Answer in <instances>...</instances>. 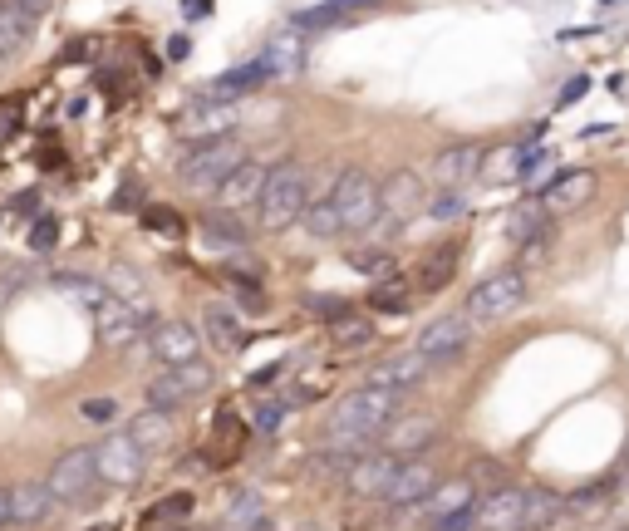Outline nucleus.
Segmentation results:
<instances>
[{
    "instance_id": "obj_1",
    "label": "nucleus",
    "mask_w": 629,
    "mask_h": 531,
    "mask_svg": "<svg viewBox=\"0 0 629 531\" xmlns=\"http://www.w3.org/2000/svg\"><path fill=\"white\" fill-rule=\"evenodd\" d=\"M399 394H389V389H374V384H359V389H349L340 404L330 409L325 418V448L335 453L340 448L344 458H359L394 418H399Z\"/></svg>"
},
{
    "instance_id": "obj_2",
    "label": "nucleus",
    "mask_w": 629,
    "mask_h": 531,
    "mask_svg": "<svg viewBox=\"0 0 629 531\" xmlns=\"http://www.w3.org/2000/svg\"><path fill=\"white\" fill-rule=\"evenodd\" d=\"M305 202H310V173H305V163H276L271 173H266V187H261V202H256V222H261V232H286L300 222V212H305Z\"/></svg>"
},
{
    "instance_id": "obj_3",
    "label": "nucleus",
    "mask_w": 629,
    "mask_h": 531,
    "mask_svg": "<svg viewBox=\"0 0 629 531\" xmlns=\"http://www.w3.org/2000/svg\"><path fill=\"white\" fill-rule=\"evenodd\" d=\"M526 295H531L526 271H521V266H502V271L482 276V281L467 291L462 315H467V325H472V330H477V325H497V320H507L512 310L526 305Z\"/></svg>"
},
{
    "instance_id": "obj_4",
    "label": "nucleus",
    "mask_w": 629,
    "mask_h": 531,
    "mask_svg": "<svg viewBox=\"0 0 629 531\" xmlns=\"http://www.w3.org/2000/svg\"><path fill=\"white\" fill-rule=\"evenodd\" d=\"M246 143L236 138H212V143H192L187 153H177V182L192 192H217L241 163H246Z\"/></svg>"
},
{
    "instance_id": "obj_5",
    "label": "nucleus",
    "mask_w": 629,
    "mask_h": 531,
    "mask_svg": "<svg viewBox=\"0 0 629 531\" xmlns=\"http://www.w3.org/2000/svg\"><path fill=\"white\" fill-rule=\"evenodd\" d=\"M335 202H340V236H364L379 222V182L369 168H344L335 182Z\"/></svg>"
},
{
    "instance_id": "obj_6",
    "label": "nucleus",
    "mask_w": 629,
    "mask_h": 531,
    "mask_svg": "<svg viewBox=\"0 0 629 531\" xmlns=\"http://www.w3.org/2000/svg\"><path fill=\"white\" fill-rule=\"evenodd\" d=\"M55 507H79L89 502V492L99 487V468H94V448H69L64 458H55V468L45 477Z\"/></svg>"
},
{
    "instance_id": "obj_7",
    "label": "nucleus",
    "mask_w": 629,
    "mask_h": 531,
    "mask_svg": "<svg viewBox=\"0 0 629 531\" xmlns=\"http://www.w3.org/2000/svg\"><path fill=\"white\" fill-rule=\"evenodd\" d=\"M423 212V177L413 168H394V173L379 182V232H399L408 217Z\"/></svg>"
},
{
    "instance_id": "obj_8",
    "label": "nucleus",
    "mask_w": 629,
    "mask_h": 531,
    "mask_svg": "<svg viewBox=\"0 0 629 531\" xmlns=\"http://www.w3.org/2000/svg\"><path fill=\"white\" fill-rule=\"evenodd\" d=\"M94 468H99V482H109V487H138L143 468H148V453L118 428L94 448Z\"/></svg>"
},
{
    "instance_id": "obj_9",
    "label": "nucleus",
    "mask_w": 629,
    "mask_h": 531,
    "mask_svg": "<svg viewBox=\"0 0 629 531\" xmlns=\"http://www.w3.org/2000/svg\"><path fill=\"white\" fill-rule=\"evenodd\" d=\"M472 325H467V315H438L428 330H418V340H413V350L423 354L433 369H443V364H453V359H462L467 354V345H472Z\"/></svg>"
},
{
    "instance_id": "obj_10",
    "label": "nucleus",
    "mask_w": 629,
    "mask_h": 531,
    "mask_svg": "<svg viewBox=\"0 0 629 531\" xmlns=\"http://www.w3.org/2000/svg\"><path fill=\"white\" fill-rule=\"evenodd\" d=\"M433 438H438V418L433 413H399L384 433H379V453H389V458H423L428 448H433Z\"/></svg>"
},
{
    "instance_id": "obj_11",
    "label": "nucleus",
    "mask_w": 629,
    "mask_h": 531,
    "mask_svg": "<svg viewBox=\"0 0 629 531\" xmlns=\"http://www.w3.org/2000/svg\"><path fill=\"white\" fill-rule=\"evenodd\" d=\"M241 123L236 104H212V99H197L192 109L172 118V133H182L187 143H212V138H231V128Z\"/></svg>"
},
{
    "instance_id": "obj_12",
    "label": "nucleus",
    "mask_w": 629,
    "mask_h": 531,
    "mask_svg": "<svg viewBox=\"0 0 629 531\" xmlns=\"http://www.w3.org/2000/svg\"><path fill=\"white\" fill-rule=\"evenodd\" d=\"M428 374H433V364H428L423 354H418V350H399V354H389V359H379V364L369 369V379H364V384L389 389V394H403V389L428 384Z\"/></svg>"
},
{
    "instance_id": "obj_13",
    "label": "nucleus",
    "mask_w": 629,
    "mask_h": 531,
    "mask_svg": "<svg viewBox=\"0 0 629 531\" xmlns=\"http://www.w3.org/2000/svg\"><path fill=\"white\" fill-rule=\"evenodd\" d=\"M428 177L438 182V192H462L472 177H482V143H453L433 158Z\"/></svg>"
},
{
    "instance_id": "obj_14",
    "label": "nucleus",
    "mask_w": 629,
    "mask_h": 531,
    "mask_svg": "<svg viewBox=\"0 0 629 531\" xmlns=\"http://www.w3.org/2000/svg\"><path fill=\"white\" fill-rule=\"evenodd\" d=\"M94 335H99V345H128L138 330H143V320H138V305H128V300H118V295H104L94 310Z\"/></svg>"
},
{
    "instance_id": "obj_15",
    "label": "nucleus",
    "mask_w": 629,
    "mask_h": 531,
    "mask_svg": "<svg viewBox=\"0 0 629 531\" xmlns=\"http://www.w3.org/2000/svg\"><path fill=\"white\" fill-rule=\"evenodd\" d=\"M394 468H399V458H389V453H359L344 468V487L354 497H384L394 482Z\"/></svg>"
},
{
    "instance_id": "obj_16",
    "label": "nucleus",
    "mask_w": 629,
    "mask_h": 531,
    "mask_svg": "<svg viewBox=\"0 0 629 531\" xmlns=\"http://www.w3.org/2000/svg\"><path fill=\"white\" fill-rule=\"evenodd\" d=\"M590 197H595V173H590V168L556 173L541 192H536V202H541L546 212H575V207H585Z\"/></svg>"
},
{
    "instance_id": "obj_17",
    "label": "nucleus",
    "mask_w": 629,
    "mask_h": 531,
    "mask_svg": "<svg viewBox=\"0 0 629 531\" xmlns=\"http://www.w3.org/2000/svg\"><path fill=\"white\" fill-rule=\"evenodd\" d=\"M433 487H438V468H433L428 458H408V463L394 468V482H389L384 502H389V507H418Z\"/></svg>"
},
{
    "instance_id": "obj_18",
    "label": "nucleus",
    "mask_w": 629,
    "mask_h": 531,
    "mask_svg": "<svg viewBox=\"0 0 629 531\" xmlns=\"http://www.w3.org/2000/svg\"><path fill=\"white\" fill-rule=\"evenodd\" d=\"M153 354L177 369V364H192V359H202V335L187 325V320H158L153 325Z\"/></svg>"
},
{
    "instance_id": "obj_19",
    "label": "nucleus",
    "mask_w": 629,
    "mask_h": 531,
    "mask_svg": "<svg viewBox=\"0 0 629 531\" xmlns=\"http://www.w3.org/2000/svg\"><path fill=\"white\" fill-rule=\"evenodd\" d=\"M521 497H526V487H497V492H487L472 507L477 531H521Z\"/></svg>"
},
{
    "instance_id": "obj_20",
    "label": "nucleus",
    "mask_w": 629,
    "mask_h": 531,
    "mask_svg": "<svg viewBox=\"0 0 629 531\" xmlns=\"http://www.w3.org/2000/svg\"><path fill=\"white\" fill-rule=\"evenodd\" d=\"M5 492H10V527H40L59 512L45 482H15Z\"/></svg>"
},
{
    "instance_id": "obj_21",
    "label": "nucleus",
    "mask_w": 629,
    "mask_h": 531,
    "mask_svg": "<svg viewBox=\"0 0 629 531\" xmlns=\"http://www.w3.org/2000/svg\"><path fill=\"white\" fill-rule=\"evenodd\" d=\"M266 79H271V74H266V64H261V59H246V64H231L227 74H217V79L207 84V94H202V99H212V104H236V99L256 94Z\"/></svg>"
},
{
    "instance_id": "obj_22",
    "label": "nucleus",
    "mask_w": 629,
    "mask_h": 531,
    "mask_svg": "<svg viewBox=\"0 0 629 531\" xmlns=\"http://www.w3.org/2000/svg\"><path fill=\"white\" fill-rule=\"evenodd\" d=\"M266 173H271L266 163L246 158V163H241V168H236V173H231L227 182L217 187V207H222V212H236V207H256V202H261V187H266Z\"/></svg>"
},
{
    "instance_id": "obj_23",
    "label": "nucleus",
    "mask_w": 629,
    "mask_h": 531,
    "mask_svg": "<svg viewBox=\"0 0 629 531\" xmlns=\"http://www.w3.org/2000/svg\"><path fill=\"white\" fill-rule=\"evenodd\" d=\"M541 123L526 133V138H512V143H497L492 153H482V177L487 182H512V177H521V163H526V153L541 143Z\"/></svg>"
},
{
    "instance_id": "obj_24",
    "label": "nucleus",
    "mask_w": 629,
    "mask_h": 531,
    "mask_svg": "<svg viewBox=\"0 0 629 531\" xmlns=\"http://www.w3.org/2000/svg\"><path fill=\"white\" fill-rule=\"evenodd\" d=\"M462 266V241L453 236V241H438V246H428L423 251V261H418V291H443L453 276H458Z\"/></svg>"
},
{
    "instance_id": "obj_25",
    "label": "nucleus",
    "mask_w": 629,
    "mask_h": 531,
    "mask_svg": "<svg viewBox=\"0 0 629 531\" xmlns=\"http://www.w3.org/2000/svg\"><path fill=\"white\" fill-rule=\"evenodd\" d=\"M418 507H423V517H428V522H438V517H458V512H472V507H477V487H472L467 477L438 482V487H433Z\"/></svg>"
},
{
    "instance_id": "obj_26",
    "label": "nucleus",
    "mask_w": 629,
    "mask_h": 531,
    "mask_svg": "<svg viewBox=\"0 0 629 531\" xmlns=\"http://www.w3.org/2000/svg\"><path fill=\"white\" fill-rule=\"evenodd\" d=\"M571 512V497H556L546 487H526L521 497V531H546Z\"/></svg>"
},
{
    "instance_id": "obj_27",
    "label": "nucleus",
    "mask_w": 629,
    "mask_h": 531,
    "mask_svg": "<svg viewBox=\"0 0 629 531\" xmlns=\"http://www.w3.org/2000/svg\"><path fill=\"white\" fill-rule=\"evenodd\" d=\"M143 453H168L172 438H177V423H172V413H158V409H143L128 428H123Z\"/></svg>"
},
{
    "instance_id": "obj_28",
    "label": "nucleus",
    "mask_w": 629,
    "mask_h": 531,
    "mask_svg": "<svg viewBox=\"0 0 629 531\" xmlns=\"http://www.w3.org/2000/svg\"><path fill=\"white\" fill-rule=\"evenodd\" d=\"M35 25H40V15L20 10L15 0H0V59H15V55H20V50L30 45Z\"/></svg>"
},
{
    "instance_id": "obj_29",
    "label": "nucleus",
    "mask_w": 629,
    "mask_h": 531,
    "mask_svg": "<svg viewBox=\"0 0 629 531\" xmlns=\"http://www.w3.org/2000/svg\"><path fill=\"white\" fill-rule=\"evenodd\" d=\"M300 227L315 236V241H335V236H340V202H335V182L305 202V212H300Z\"/></svg>"
},
{
    "instance_id": "obj_30",
    "label": "nucleus",
    "mask_w": 629,
    "mask_h": 531,
    "mask_svg": "<svg viewBox=\"0 0 629 531\" xmlns=\"http://www.w3.org/2000/svg\"><path fill=\"white\" fill-rule=\"evenodd\" d=\"M197 335H202V340H207V345H212L217 354L241 350V340H246V335H241V320L231 315L227 305H217V300H212V305L202 310V330H197Z\"/></svg>"
},
{
    "instance_id": "obj_31",
    "label": "nucleus",
    "mask_w": 629,
    "mask_h": 531,
    "mask_svg": "<svg viewBox=\"0 0 629 531\" xmlns=\"http://www.w3.org/2000/svg\"><path fill=\"white\" fill-rule=\"evenodd\" d=\"M202 232H207V241H212L217 251H246V241H251L246 222H241L236 212H222V207L202 212Z\"/></svg>"
},
{
    "instance_id": "obj_32",
    "label": "nucleus",
    "mask_w": 629,
    "mask_h": 531,
    "mask_svg": "<svg viewBox=\"0 0 629 531\" xmlns=\"http://www.w3.org/2000/svg\"><path fill=\"white\" fill-rule=\"evenodd\" d=\"M261 64H266V74H276V79H290V74H300V69H305V45L295 40V30H290V35H276V40L266 45Z\"/></svg>"
},
{
    "instance_id": "obj_33",
    "label": "nucleus",
    "mask_w": 629,
    "mask_h": 531,
    "mask_svg": "<svg viewBox=\"0 0 629 531\" xmlns=\"http://www.w3.org/2000/svg\"><path fill=\"white\" fill-rule=\"evenodd\" d=\"M541 232H551V212L531 197V202H521L512 217H507V236H512V246H526L531 236H541Z\"/></svg>"
},
{
    "instance_id": "obj_34",
    "label": "nucleus",
    "mask_w": 629,
    "mask_h": 531,
    "mask_svg": "<svg viewBox=\"0 0 629 531\" xmlns=\"http://www.w3.org/2000/svg\"><path fill=\"white\" fill-rule=\"evenodd\" d=\"M227 531H271V517L261 512L256 492H241V497L231 502V512H227Z\"/></svg>"
},
{
    "instance_id": "obj_35",
    "label": "nucleus",
    "mask_w": 629,
    "mask_h": 531,
    "mask_svg": "<svg viewBox=\"0 0 629 531\" xmlns=\"http://www.w3.org/2000/svg\"><path fill=\"white\" fill-rule=\"evenodd\" d=\"M408 305H413V291L403 281H379L369 291V310L374 315H408Z\"/></svg>"
},
{
    "instance_id": "obj_36",
    "label": "nucleus",
    "mask_w": 629,
    "mask_h": 531,
    "mask_svg": "<svg viewBox=\"0 0 629 531\" xmlns=\"http://www.w3.org/2000/svg\"><path fill=\"white\" fill-rule=\"evenodd\" d=\"M148 409H158V413H177L182 404H187V394H182V384L172 379V369L168 374H158V379H148Z\"/></svg>"
},
{
    "instance_id": "obj_37",
    "label": "nucleus",
    "mask_w": 629,
    "mask_h": 531,
    "mask_svg": "<svg viewBox=\"0 0 629 531\" xmlns=\"http://www.w3.org/2000/svg\"><path fill=\"white\" fill-rule=\"evenodd\" d=\"M192 512V492H168L163 502H153L148 512H143V527H158V522H182Z\"/></svg>"
},
{
    "instance_id": "obj_38",
    "label": "nucleus",
    "mask_w": 629,
    "mask_h": 531,
    "mask_svg": "<svg viewBox=\"0 0 629 531\" xmlns=\"http://www.w3.org/2000/svg\"><path fill=\"white\" fill-rule=\"evenodd\" d=\"M300 305H305V310H310L315 320H325L330 330H335L340 320H349V300H344V295H320V291H310L305 300H300Z\"/></svg>"
},
{
    "instance_id": "obj_39",
    "label": "nucleus",
    "mask_w": 629,
    "mask_h": 531,
    "mask_svg": "<svg viewBox=\"0 0 629 531\" xmlns=\"http://www.w3.org/2000/svg\"><path fill=\"white\" fill-rule=\"evenodd\" d=\"M172 379L182 384V394H187V399H197V394H207V389H212V364H202V359L177 364V369H172Z\"/></svg>"
},
{
    "instance_id": "obj_40",
    "label": "nucleus",
    "mask_w": 629,
    "mask_h": 531,
    "mask_svg": "<svg viewBox=\"0 0 629 531\" xmlns=\"http://www.w3.org/2000/svg\"><path fill=\"white\" fill-rule=\"evenodd\" d=\"M379 330H374V320H359V315H349L335 325V350H359V345H369Z\"/></svg>"
},
{
    "instance_id": "obj_41",
    "label": "nucleus",
    "mask_w": 629,
    "mask_h": 531,
    "mask_svg": "<svg viewBox=\"0 0 629 531\" xmlns=\"http://www.w3.org/2000/svg\"><path fill=\"white\" fill-rule=\"evenodd\" d=\"M349 266H354L359 276H389V271H394V256H389L384 246H374V251L359 246V251H349Z\"/></svg>"
},
{
    "instance_id": "obj_42",
    "label": "nucleus",
    "mask_w": 629,
    "mask_h": 531,
    "mask_svg": "<svg viewBox=\"0 0 629 531\" xmlns=\"http://www.w3.org/2000/svg\"><path fill=\"white\" fill-rule=\"evenodd\" d=\"M25 246H30L35 256L55 251V246H59V217H35V222H30V232H25Z\"/></svg>"
},
{
    "instance_id": "obj_43",
    "label": "nucleus",
    "mask_w": 629,
    "mask_h": 531,
    "mask_svg": "<svg viewBox=\"0 0 629 531\" xmlns=\"http://www.w3.org/2000/svg\"><path fill=\"white\" fill-rule=\"evenodd\" d=\"M428 217H433V222H458V217H467V192H438V197L428 202Z\"/></svg>"
},
{
    "instance_id": "obj_44",
    "label": "nucleus",
    "mask_w": 629,
    "mask_h": 531,
    "mask_svg": "<svg viewBox=\"0 0 629 531\" xmlns=\"http://www.w3.org/2000/svg\"><path fill=\"white\" fill-rule=\"evenodd\" d=\"M79 418H84V423H99V428H114L118 423V399H109V394L84 399V404H79Z\"/></svg>"
},
{
    "instance_id": "obj_45",
    "label": "nucleus",
    "mask_w": 629,
    "mask_h": 531,
    "mask_svg": "<svg viewBox=\"0 0 629 531\" xmlns=\"http://www.w3.org/2000/svg\"><path fill=\"white\" fill-rule=\"evenodd\" d=\"M231 286H236V300H241L246 310H256V315H261V310H271V295L261 291V281H251V276H236V271H231Z\"/></svg>"
},
{
    "instance_id": "obj_46",
    "label": "nucleus",
    "mask_w": 629,
    "mask_h": 531,
    "mask_svg": "<svg viewBox=\"0 0 629 531\" xmlns=\"http://www.w3.org/2000/svg\"><path fill=\"white\" fill-rule=\"evenodd\" d=\"M281 423H286V404H281V399H261L256 413H251V428H256V433H276Z\"/></svg>"
},
{
    "instance_id": "obj_47",
    "label": "nucleus",
    "mask_w": 629,
    "mask_h": 531,
    "mask_svg": "<svg viewBox=\"0 0 629 531\" xmlns=\"http://www.w3.org/2000/svg\"><path fill=\"white\" fill-rule=\"evenodd\" d=\"M143 227H153V232H163V236H182V217H177L172 207H148V212H143Z\"/></svg>"
},
{
    "instance_id": "obj_48",
    "label": "nucleus",
    "mask_w": 629,
    "mask_h": 531,
    "mask_svg": "<svg viewBox=\"0 0 629 531\" xmlns=\"http://www.w3.org/2000/svg\"><path fill=\"white\" fill-rule=\"evenodd\" d=\"M330 20H340V10H335V5H320V10L290 15V30H320V25H330Z\"/></svg>"
},
{
    "instance_id": "obj_49",
    "label": "nucleus",
    "mask_w": 629,
    "mask_h": 531,
    "mask_svg": "<svg viewBox=\"0 0 629 531\" xmlns=\"http://www.w3.org/2000/svg\"><path fill=\"white\" fill-rule=\"evenodd\" d=\"M585 89H590V74H575V79H566V84H561V94H556V109H571V104H580V99H585Z\"/></svg>"
},
{
    "instance_id": "obj_50",
    "label": "nucleus",
    "mask_w": 629,
    "mask_h": 531,
    "mask_svg": "<svg viewBox=\"0 0 629 531\" xmlns=\"http://www.w3.org/2000/svg\"><path fill=\"white\" fill-rule=\"evenodd\" d=\"M35 207H40V192H20V197H10V207H5V212H10V217H20V222H35V217H40Z\"/></svg>"
},
{
    "instance_id": "obj_51",
    "label": "nucleus",
    "mask_w": 629,
    "mask_h": 531,
    "mask_svg": "<svg viewBox=\"0 0 629 531\" xmlns=\"http://www.w3.org/2000/svg\"><path fill=\"white\" fill-rule=\"evenodd\" d=\"M428 531H477V517H472V512H458V517H438V522H428Z\"/></svg>"
},
{
    "instance_id": "obj_52",
    "label": "nucleus",
    "mask_w": 629,
    "mask_h": 531,
    "mask_svg": "<svg viewBox=\"0 0 629 531\" xmlns=\"http://www.w3.org/2000/svg\"><path fill=\"white\" fill-rule=\"evenodd\" d=\"M187 50H192V40H187V35H172V40H168V59H187Z\"/></svg>"
},
{
    "instance_id": "obj_53",
    "label": "nucleus",
    "mask_w": 629,
    "mask_h": 531,
    "mask_svg": "<svg viewBox=\"0 0 629 531\" xmlns=\"http://www.w3.org/2000/svg\"><path fill=\"white\" fill-rule=\"evenodd\" d=\"M207 10H212V0H187V20H207Z\"/></svg>"
},
{
    "instance_id": "obj_54",
    "label": "nucleus",
    "mask_w": 629,
    "mask_h": 531,
    "mask_svg": "<svg viewBox=\"0 0 629 531\" xmlns=\"http://www.w3.org/2000/svg\"><path fill=\"white\" fill-rule=\"evenodd\" d=\"M15 5H20V10H30V15H45L55 0H15Z\"/></svg>"
},
{
    "instance_id": "obj_55",
    "label": "nucleus",
    "mask_w": 629,
    "mask_h": 531,
    "mask_svg": "<svg viewBox=\"0 0 629 531\" xmlns=\"http://www.w3.org/2000/svg\"><path fill=\"white\" fill-rule=\"evenodd\" d=\"M10 527V492H5V487H0V531Z\"/></svg>"
},
{
    "instance_id": "obj_56",
    "label": "nucleus",
    "mask_w": 629,
    "mask_h": 531,
    "mask_svg": "<svg viewBox=\"0 0 629 531\" xmlns=\"http://www.w3.org/2000/svg\"><path fill=\"white\" fill-rule=\"evenodd\" d=\"M325 5H335V10H354V5H369V0H325Z\"/></svg>"
},
{
    "instance_id": "obj_57",
    "label": "nucleus",
    "mask_w": 629,
    "mask_h": 531,
    "mask_svg": "<svg viewBox=\"0 0 629 531\" xmlns=\"http://www.w3.org/2000/svg\"><path fill=\"white\" fill-rule=\"evenodd\" d=\"M89 531H109V527H89Z\"/></svg>"
}]
</instances>
